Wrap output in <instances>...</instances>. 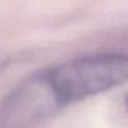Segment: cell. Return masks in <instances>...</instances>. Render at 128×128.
<instances>
[{
	"mask_svg": "<svg viewBox=\"0 0 128 128\" xmlns=\"http://www.w3.org/2000/svg\"><path fill=\"white\" fill-rule=\"evenodd\" d=\"M48 72L66 108L127 83L128 54L83 55L48 68Z\"/></svg>",
	"mask_w": 128,
	"mask_h": 128,
	"instance_id": "1",
	"label": "cell"
},
{
	"mask_svg": "<svg viewBox=\"0 0 128 128\" xmlns=\"http://www.w3.org/2000/svg\"><path fill=\"white\" fill-rule=\"evenodd\" d=\"M64 108L48 69L40 70L0 102V128H36Z\"/></svg>",
	"mask_w": 128,
	"mask_h": 128,
	"instance_id": "2",
	"label": "cell"
},
{
	"mask_svg": "<svg viewBox=\"0 0 128 128\" xmlns=\"http://www.w3.org/2000/svg\"><path fill=\"white\" fill-rule=\"evenodd\" d=\"M125 108H127V110H128V94L125 95Z\"/></svg>",
	"mask_w": 128,
	"mask_h": 128,
	"instance_id": "3",
	"label": "cell"
},
{
	"mask_svg": "<svg viewBox=\"0 0 128 128\" xmlns=\"http://www.w3.org/2000/svg\"><path fill=\"white\" fill-rule=\"evenodd\" d=\"M3 65H4V62H3V61H0V68L3 66Z\"/></svg>",
	"mask_w": 128,
	"mask_h": 128,
	"instance_id": "4",
	"label": "cell"
}]
</instances>
